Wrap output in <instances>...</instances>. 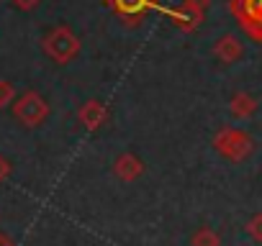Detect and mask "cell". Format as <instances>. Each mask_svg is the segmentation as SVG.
I'll return each mask as SVG.
<instances>
[{
	"mask_svg": "<svg viewBox=\"0 0 262 246\" xmlns=\"http://www.w3.org/2000/svg\"><path fill=\"white\" fill-rule=\"evenodd\" d=\"M190 246H221V236L208 228V226H201L193 236H190Z\"/></svg>",
	"mask_w": 262,
	"mask_h": 246,
	"instance_id": "8fae6325",
	"label": "cell"
},
{
	"mask_svg": "<svg viewBox=\"0 0 262 246\" xmlns=\"http://www.w3.org/2000/svg\"><path fill=\"white\" fill-rule=\"evenodd\" d=\"M77 120L88 131H100L108 123V105L103 100H98V97H90V100H85L77 108Z\"/></svg>",
	"mask_w": 262,
	"mask_h": 246,
	"instance_id": "8992f818",
	"label": "cell"
},
{
	"mask_svg": "<svg viewBox=\"0 0 262 246\" xmlns=\"http://www.w3.org/2000/svg\"><path fill=\"white\" fill-rule=\"evenodd\" d=\"M162 13L170 18V23L175 26V29H180V31H185V34H193L201 23H203V18H198V16H193L190 11H185V8H170V6H165L162 8Z\"/></svg>",
	"mask_w": 262,
	"mask_h": 246,
	"instance_id": "9c48e42d",
	"label": "cell"
},
{
	"mask_svg": "<svg viewBox=\"0 0 262 246\" xmlns=\"http://www.w3.org/2000/svg\"><path fill=\"white\" fill-rule=\"evenodd\" d=\"M211 144H213L216 154H221L226 162H234V164L244 162L254 152V139L247 131L236 129V126H221L213 134V141Z\"/></svg>",
	"mask_w": 262,
	"mask_h": 246,
	"instance_id": "6da1fadb",
	"label": "cell"
},
{
	"mask_svg": "<svg viewBox=\"0 0 262 246\" xmlns=\"http://www.w3.org/2000/svg\"><path fill=\"white\" fill-rule=\"evenodd\" d=\"M242 54H244V46H242V41H239L234 34H224V36H219L216 44H213V57H216L221 64H234V62L242 59Z\"/></svg>",
	"mask_w": 262,
	"mask_h": 246,
	"instance_id": "ba28073f",
	"label": "cell"
},
{
	"mask_svg": "<svg viewBox=\"0 0 262 246\" xmlns=\"http://www.w3.org/2000/svg\"><path fill=\"white\" fill-rule=\"evenodd\" d=\"M208 6H211V0H180V8L190 11V13H193V16H198V18H203V16H206Z\"/></svg>",
	"mask_w": 262,
	"mask_h": 246,
	"instance_id": "4fadbf2b",
	"label": "cell"
},
{
	"mask_svg": "<svg viewBox=\"0 0 262 246\" xmlns=\"http://www.w3.org/2000/svg\"><path fill=\"white\" fill-rule=\"evenodd\" d=\"M229 113H231L234 118H239V120L252 118V115L257 113V97L249 95V92H244V90L234 92L231 100H229Z\"/></svg>",
	"mask_w": 262,
	"mask_h": 246,
	"instance_id": "30bf717a",
	"label": "cell"
},
{
	"mask_svg": "<svg viewBox=\"0 0 262 246\" xmlns=\"http://www.w3.org/2000/svg\"><path fill=\"white\" fill-rule=\"evenodd\" d=\"M103 6H108L126 29H137L142 26V21L152 13L160 11L162 13V0H103Z\"/></svg>",
	"mask_w": 262,
	"mask_h": 246,
	"instance_id": "277c9868",
	"label": "cell"
},
{
	"mask_svg": "<svg viewBox=\"0 0 262 246\" xmlns=\"http://www.w3.org/2000/svg\"><path fill=\"white\" fill-rule=\"evenodd\" d=\"M13 100H16V87H13V82L0 80V110L8 108V105H13Z\"/></svg>",
	"mask_w": 262,
	"mask_h": 246,
	"instance_id": "7c38bea8",
	"label": "cell"
},
{
	"mask_svg": "<svg viewBox=\"0 0 262 246\" xmlns=\"http://www.w3.org/2000/svg\"><path fill=\"white\" fill-rule=\"evenodd\" d=\"M11 108H13V118L26 129H39L41 123H47V118L52 113L49 100L41 92H36V90H26L21 97L13 100Z\"/></svg>",
	"mask_w": 262,
	"mask_h": 246,
	"instance_id": "3957f363",
	"label": "cell"
},
{
	"mask_svg": "<svg viewBox=\"0 0 262 246\" xmlns=\"http://www.w3.org/2000/svg\"><path fill=\"white\" fill-rule=\"evenodd\" d=\"M0 246H16V243L11 241V236H8V233H3V231H0Z\"/></svg>",
	"mask_w": 262,
	"mask_h": 246,
	"instance_id": "e0dca14e",
	"label": "cell"
},
{
	"mask_svg": "<svg viewBox=\"0 0 262 246\" xmlns=\"http://www.w3.org/2000/svg\"><path fill=\"white\" fill-rule=\"evenodd\" d=\"M11 3H13L18 11H34V8L41 3V0H11Z\"/></svg>",
	"mask_w": 262,
	"mask_h": 246,
	"instance_id": "2e32d148",
	"label": "cell"
},
{
	"mask_svg": "<svg viewBox=\"0 0 262 246\" xmlns=\"http://www.w3.org/2000/svg\"><path fill=\"white\" fill-rule=\"evenodd\" d=\"M247 233L254 238V241H262V213H254L249 220H247Z\"/></svg>",
	"mask_w": 262,
	"mask_h": 246,
	"instance_id": "5bb4252c",
	"label": "cell"
},
{
	"mask_svg": "<svg viewBox=\"0 0 262 246\" xmlns=\"http://www.w3.org/2000/svg\"><path fill=\"white\" fill-rule=\"evenodd\" d=\"M229 11L242 31L262 44V0H229Z\"/></svg>",
	"mask_w": 262,
	"mask_h": 246,
	"instance_id": "5b68a950",
	"label": "cell"
},
{
	"mask_svg": "<svg viewBox=\"0 0 262 246\" xmlns=\"http://www.w3.org/2000/svg\"><path fill=\"white\" fill-rule=\"evenodd\" d=\"M11 172H13V164H11L3 154H0V182H6V180L11 177Z\"/></svg>",
	"mask_w": 262,
	"mask_h": 246,
	"instance_id": "9a60e30c",
	"label": "cell"
},
{
	"mask_svg": "<svg viewBox=\"0 0 262 246\" xmlns=\"http://www.w3.org/2000/svg\"><path fill=\"white\" fill-rule=\"evenodd\" d=\"M80 39H77V34L70 29V26H54L44 39H41V49H44V54L52 59V62H57V64H70L77 54H80Z\"/></svg>",
	"mask_w": 262,
	"mask_h": 246,
	"instance_id": "7a4b0ae2",
	"label": "cell"
},
{
	"mask_svg": "<svg viewBox=\"0 0 262 246\" xmlns=\"http://www.w3.org/2000/svg\"><path fill=\"white\" fill-rule=\"evenodd\" d=\"M144 162L137 157V154H131V152H123L113 159V175L116 180L121 182H137L142 175H144Z\"/></svg>",
	"mask_w": 262,
	"mask_h": 246,
	"instance_id": "52a82bcc",
	"label": "cell"
}]
</instances>
